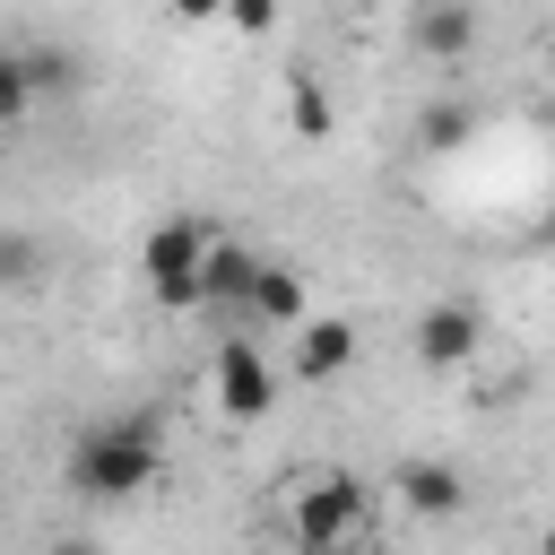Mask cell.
Returning a JSON list of instances; mask_svg holds the SVG:
<instances>
[{
    "label": "cell",
    "mask_w": 555,
    "mask_h": 555,
    "mask_svg": "<svg viewBox=\"0 0 555 555\" xmlns=\"http://www.w3.org/2000/svg\"><path fill=\"white\" fill-rule=\"evenodd\" d=\"M156 468H165V425L147 408L78 425L69 434V460H61V477H69L78 503H130V494L156 486Z\"/></svg>",
    "instance_id": "cell-1"
},
{
    "label": "cell",
    "mask_w": 555,
    "mask_h": 555,
    "mask_svg": "<svg viewBox=\"0 0 555 555\" xmlns=\"http://www.w3.org/2000/svg\"><path fill=\"white\" fill-rule=\"evenodd\" d=\"M208 243H217L208 217H165V225H147V243H139V286H147L165 312H199V260H208Z\"/></svg>",
    "instance_id": "cell-2"
},
{
    "label": "cell",
    "mask_w": 555,
    "mask_h": 555,
    "mask_svg": "<svg viewBox=\"0 0 555 555\" xmlns=\"http://www.w3.org/2000/svg\"><path fill=\"white\" fill-rule=\"evenodd\" d=\"M356 520H364V477L330 468V477L295 486V503H286V546H295V555H338V546L356 538Z\"/></svg>",
    "instance_id": "cell-3"
},
{
    "label": "cell",
    "mask_w": 555,
    "mask_h": 555,
    "mask_svg": "<svg viewBox=\"0 0 555 555\" xmlns=\"http://www.w3.org/2000/svg\"><path fill=\"white\" fill-rule=\"evenodd\" d=\"M208 399H217L225 425H260V416L278 408V373H269V356H260L251 338H217V347H208Z\"/></svg>",
    "instance_id": "cell-4"
},
{
    "label": "cell",
    "mask_w": 555,
    "mask_h": 555,
    "mask_svg": "<svg viewBox=\"0 0 555 555\" xmlns=\"http://www.w3.org/2000/svg\"><path fill=\"white\" fill-rule=\"evenodd\" d=\"M477 347H486V312H477L468 295H442V304H425V312H416V364L460 373Z\"/></svg>",
    "instance_id": "cell-5"
},
{
    "label": "cell",
    "mask_w": 555,
    "mask_h": 555,
    "mask_svg": "<svg viewBox=\"0 0 555 555\" xmlns=\"http://www.w3.org/2000/svg\"><path fill=\"white\" fill-rule=\"evenodd\" d=\"M347 364H356V321H347V312L295 321V338H286V373H295V382H338Z\"/></svg>",
    "instance_id": "cell-6"
},
{
    "label": "cell",
    "mask_w": 555,
    "mask_h": 555,
    "mask_svg": "<svg viewBox=\"0 0 555 555\" xmlns=\"http://www.w3.org/2000/svg\"><path fill=\"white\" fill-rule=\"evenodd\" d=\"M251 278H260V251L217 234L208 260H199V312H251Z\"/></svg>",
    "instance_id": "cell-7"
},
{
    "label": "cell",
    "mask_w": 555,
    "mask_h": 555,
    "mask_svg": "<svg viewBox=\"0 0 555 555\" xmlns=\"http://www.w3.org/2000/svg\"><path fill=\"white\" fill-rule=\"evenodd\" d=\"M408 43L425 61H460L477 43V0H416L408 9Z\"/></svg>",
    "instance_id": "cell-8"
},
{
    "label": "cell",
    "mask_w": 555,
    "mask_h": 555,
    "mask_svg": "<svg viewBox=\"0 0 555 555\" xmlns=\"http://www.w3.org/2000/svg\"><path fill=\"white\" fill-rule=\"evenodd\" d=\"M390 486H399V503H408L416 520H451V512L468 503V477H460L451 460H399Z\"/></svg>",
    "instance_id": "cell-9"
},
{
    "label": "cell",
    "mask_w": 555,
    "mask_h": 555,
    "mask_svg": "<svg viewBox=\"0 0 555 555\" xmlns=\"http://www.w3.org/2000/svg\"><path fill=\"white\" fill-rule=\"evenodd\" d=\"M468 139H477V104L434 95V104L416 113V147H425V156H451V147H468Z\"/></svg>",
    "instance_id": "cell-10"
},
{
    "label": "cell",
    "mask_w": 555,
    "mask_h": 555,
    "mask_svg": "<svg viewBox=\"0 0 555 555\" xmlns=\"http://www.w3.org/2000/svg\"><path fill=\"white\" fill-rule=\"evenodd\" d=\"M251 321H278V330L304 321V278H295L286 260H260V278H251Z\"/></svg>",
    "instance_id": "cell-11"
},
{
    "label": "cell",
    "mask_w": 555,
    "mask_h": 555,
    "mask_svg": "<svg viewBox=\"0 0 555 555\" xmlns=\"http://www.w3.org/2000/svg\"><path fill=\"white\" fill-rule=\"evenodd\" d=\"M52 278V251H43V234H17V225H0V286L9 295H35Z\"/></svg>",
    "instance_id": "cell-12"
},
{
    "label": "cell",
    "mask_w": 555,
    "mask_h": 555,
    "mask_svg": "<svg viewBox=\"0 0 555 555\" xmlns=\"http://www.w3.org/2000/svg\"><path fill=\"white\" fill-rule=\"evenodd\" d=\"M286 113H295V139H330V104L304 69H286Z\"/></svg>",
    "instance_id": "cell-13"
},
{
    "label": "cell",
    "mask_w": 555,
    "mask_h": 555,
    "mask_svg": "<svg viewBox=\"0 0 555 555\" xmlns=\"http://www.w3.org/2000/svg\"><path fill=\"white\" fill-rule=\"evenodd\" d=\"M26 78H35V95H69V87H78V61H69L61 43H35V52H26Z\"/></svg>",
    "instance_id": "cell-14"
},
{
    "label": "cell",
    "mask_w": 555,
    "mask_h": 555,
    "mask_svg": "<svg viewBox=\"0 0 555 555\" xmlns=\"http://www.w3.org/2000/svg\"><path fill=\"white\" fill-rule=\"evenodd\" d=\"M26 104H35V78H26V52H0V130H9V121H26Z\"/></svg>",
    "instance_id": "cell-15"
},
{
    "label": "cell",
    "mask_w": 555,
    "mask_h": 555,
    "mask_svg": "<svg viewBox=\"0 0 555 555\" xmlns=\"http://www.w3.org/2000/svg\"><path fill=\"white\" fill-rule=\"evenodd\" d=\"M225 26L234 35H278V0H225Z\"/></svg>",
    "instance_id": "cell-16"
},
{
    "label": "cell",
    "mask_w": 555,
    "mask_h": 555,
    "mask_svg": "<svg viewBox=\"0 0 555 555\" xmlns=\"http://www.w3.org/2000/svg\"><path fill=\"white\" fill-rule=\"evenodd\" d=\"M182 26H208V17H225V0H165Z\"/></svg>",
    "instance_id": "cell-17"
},
{
    "label": "cell",
    "mask_w": 555,
    "mask_h": 555,
    "mask_svg": "<svg viewBox=\"0 0 555 555\" xmlns=\"http://www.w3.org/2000/svg\"><path fill=\"white\" fill-rule=\"evenodd\" d=\"M52 555H95V546H87V538H61V546H52Z\"/></svg>",
    "instance_id": "cell-18"
},
{
    "label": "cell",
    "mask_w": 555,
    "mask_h": 555,
    "mask_svg": "<svg viewBox=\"0 0 555 555\" xmlns=\"http://www.w3.org/2000/svg\"><path fill=\"white\" fill-rule=\"evenodd\" d=\"M538 555H555V520H546V538H538Z\"/></svg>",
    "instance_id": "cell-19"
},
{
    "label": "cell",
    "mask_w": 555,
    "mask_h": 555,
    "mask_svg": "<svg viewBox=\"0 0 555 555\" xmlns=\"http://www.w3.org/2000/svg\"><path fill=\"white\" fill-rule=\"evenodd\" d=\"M546 243H555V208H546Z\"/></svg>",
    "instance_id": "cell-20"
},
{
    "label": "cell",
    "mask_w": 555,
    "mask_h": 555,
    "mask_svg": "<svg viewBox=\"0 0 555 555\" xmlns=\"http://www.w3.org/2000/svg\"><path fill=\"white\" fill-rule=\"evenodd\" d=\"M0 486H9V468H0Z\"/></svg>",
    "instance_id": "cell-21"
}]
</instances>
